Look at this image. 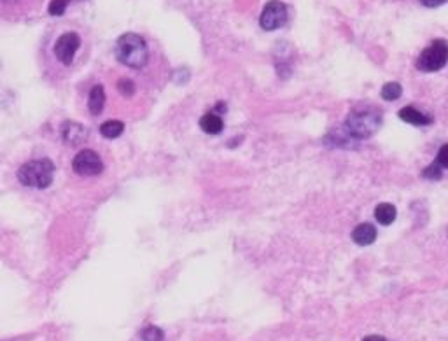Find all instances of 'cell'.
Masks as SVG:
<instances>
[{
	"mask_svg": "<svg viewBox=\"0 0 448 341\" xmlns=\"http://www.w3.org/2000/svg\"><path fill=\"white\" fill-rule=\"evenodd\" d=\"M343 124H345V128L354 138L365 140V138L375 135L382 126V110L376 106L359 103V106H356L350 110Z\"/></svg>",
	"mask_w": 448,
	"mask_h": 341,
	"instance_id": "cell-1",
	"label": "cell"
},
{
	"mask_svg": "<svg viewBox=\"0 0 448 341\" xmlns=\"http://www.w3.org/2000/svg\"><path fill=\"white\" fill-rule=\"evenodd\" d=\"M116 60L130 69H142L149 62V47L139 33H123L114 47Z\"/></svg>",
	"mask_w": 448,
	"mask_h": 341,
	"instance_id": "cell-2",
	"label": "cell"
},
{
	"mask_svg": "<svg viewBox=\"0 0 448 341\" xmlns=\"http://www.w3.org/2000/svg\"><path fill=\"white\" fill-rule=\"evenodd\" d=\"M53 178H55V163L48 158L26 161L18 170V181L26 188L46 189L53 184Z\"/></svg>",
	"mask_w": 448,
	"mask_h": 341,
	"instance_id": "cell-3",
	"label": "cell"
},
{
	"mask_svg": "<svg viewBox=\"0 0 448 341\" xmlns=\"http://www.w3.org/2000/svg\"><path fill=\"white\" fill-rule=\"evenodd\" d=\"M448 62V42L445 39H436L420 53L415 67L420 72H438Z\"/></svg>",
	"mask_w": 448,
	"mask_h": 341,
	"instance_id": "cell-4",
	"label": "cell"
},
{
	"mask_svg": "<svg viewBox=\"0 0 448 341\" xmlns=\"http://www.w3.org/2000/svg\"><path fill=\"white\" fill-rule=\"evenodd\" d=\"M288 23V8L281 0H270L259 16V25L266 32H274Z\"/></svg>",
	"mask_w": 448,
	"mask_h": 341,
	"instance_id": "cell-5",
	"label": "cell"
},
{
	"mask_svg": "<svg viewBox=\"0 0 448 341\" xmlns=\"http://www.w3.org/2000/svg\"><path fill=\"white\" fill-rule=\"evenodd\" d=\"M72 170L81 177H95L103 172V161L95 151L83 149L72 160Z\"/></svg>",
	"mask_w": 448,
	"mask_h": 341,
	"instance_id": "cell-6",
	"label": "cell"
},
{
	"mask_svg": "<svg viewBox=\"0 0 448 341\" xmlns=\"http://www.w3.org/2000/svg\"><path fill=\"white\" fill-rule=\"evenodd\" d=\"M81 47V37L76 32H65L56 39L55 56L63 65H70L74 62L77 49Z\"/></svg>",
	"mask_w": 448,
	"mask_h": 341,
	"instance_id": "cell-7",
	"label": "cell"
},
{
	"mask_svg": "<svg viewBox=\"0 0 448 341\" xmlns=\"http://www.w3.org/2000/svg\"><path fill=\"white\" fill-rule=\"evenodd\" d=\"M357 142L359 140L350 135V131L347 130L345 124L329 130V133L326 135L324 138V144L328 145V147H340V149H356Z\"/></svg>",
	"mask_w": 448,
	"mask_h": 341,
	"instance_id": "cell-8",
	"label": "cell"
},
{
	"mask_svg": "<svg viewBox=\"0 0 448 341\" xmlns=\"http://www.w3.org/2000/svg\"><path fill=\"white\" fill-rule=\"evenodd\" d=\"M60 133H62L63 142L67 145H72V147H77V145H81L88 138L86 126H83L81 123H76V121H65L62 124V128H60Z\"/></svg>",
	"mask_w": 448,
	"mask_h": 341,
	"instance_id": "cell-9",
	"label": "cell"
},
{
	"mask_svg": "<svg viewBox=\"0 0 448 341\" xmlns=\"http://www.w3.org/2000/svg\"><path fill=\"white\" fill-rule=\"evenodd\" d=\"M376 228L370 222H363V224L357 226L356 229L352 231V242L357 243V245H372L373 242L376 240Z\"/></svg>",
	"mask_w": 448,
	"mask_h": 341,
	"instance_id": "cell-10",
	"label": "cell"
},
{
	"mask_svg": "<svg viewBox=\"0 0 448 341\" xmlns=\"http://www.w3.org/2000/svg\"><path fill=\"white\" fill-rule=\"evenodd\" d=\"M397 116H399V119L405 121V123L415 124V126H426V124L433 123V117L426 116V114H422L420 110H417L415 107L412 106L403 107V109L397 113Z\"/></svg>",
	"mask_w": 448,
	"mask_h": 341,
	"instance_id": "cell-11",
	"label": "cell"
},
{
	"mask_svg": "<svg viewBox=\"0 0 448 341\" xmlns=\"http://www.w3.org/2000/svg\"><path fill=\"white\" fill-rule=\"evenodd\" d=\"M103 106H106V90H103V86L97 84L92 88L90 97H88V109L92 113V116H99L103 110Z\"/></svg>",
	"mask_w": 448,
	"mask_h": 341,
	"instance_id": "cell-12",
	"label": "cell"
},
{
	"mask_svg": "<svg viewBox=\"0 0 448 341\" xmlns=\"http://www.w3.org/2000/svg\"><path fill=\"white\" fill-rule=\"evenodd\" d=\"M200 128L208 135H219L224 128V121L219 114H215L214 110L212 113H207L205 116H201L200 119Z\"/></svg>",
	"mask_w": 448,
	"mask_h": 341,
	"instance_id": "cell-13",
	"label": "cell"
},
{
	"mask_svg": "<svg viewBox=\"0 0 448 341\" xmlns=\"http://www.w3.org/2000/svg\"><path fill=\"white\" fill-rule=\"evenodd\" d=\"M124 131V123L119 119H109L106 123L100 124V135L109 140H114V138L121 137Z\"/></svg>",
	"mask_w": 448,
	"mask_h": 341,
	"instance_id": "cell-14",
	"label": "cell"
},
{
	"mask_svg": "<svg viewBox=\"0 0 448 341\" xmlns=\"http://www.w3.org/2000/svg\"><path fill=\"white\" fill-rule=\"evenodd\" d=\"M396 207L390 203H380L376 205L375 208V217L376 221L380 222L382 226H389L396 221Z\"/></svg>",
	"mask_w": 448,
	"mask_h": 341,
	"instance_id": "cell-15",
	"label": "cell"
},
{
	"mask_svg": "<svg viewBox=\"0 0 448 341\" xmlns=\"http://www.w3.org/2000/svg\"><path fill=\"white\" fill-rule=\"evenodd\" d=\"M403 94V88H401L399 83H387L383 84L382 91H380V97H382L385 102H394Z\"/></svg>",
	"mask_w": 448,
	"mask_h": 341,
	"instance_id": "cell-16",
	"label": "cell"
},
{
	"mask_svg": "<svg viewBox=\"0 0 448 341\" xmlns=\"http://www.w3.org/2000/svg\"><path fill=\"white\" fill-rule=\"evenodd\" d=\"M140 338H142V341H163L165 333L158 326H147L140 333Z\"/></svg>",
	"mask_w": 448,
	"mask_h": 341,
	"instance_id": "cell-17",
	"label": "cell"
},
{
	"mask_svg": "<svg viewBox=\"0 0 448 341\" xmlns=\"http://www.w3.org/2000/svg\"><path fill=\"white\" fill-rule=\"evenodd\" d=\"M116 88H117V91H119V93L123 94V97H126V99L133 97V94H135V91H137L135 83H133L131 79H128V77H121V79L117 81Z\"/></svg>",
	"mask_w": 448,
	"mask_h": 341,
	"instance_id": "cell-18",
	"label": "cell"
},
{
	"mask_svg": "<svg viewBox=\"0 0 448 341\" xmlns=\"http://www.w3.org/2000/svg\"><path fill=\"white\" fill-rule=\"evenodd\" d=\"M67 8H69V0H51L48 6V13L51 16H63Z\"/></svg>",
	"mask_w": 448,
	"mask_h": 341,
	"instance_id": "cell-19",
	"label": "cell"
},
{
	"mask_svg": "<svg viewBox=\"0 0 448 341\" xmlns=\"http://www.w3.org/2000/svg\"><path fill=\"white\" fill-rule=\"evenodd\" d=\"M443 168L440 167L438 163H433L431 167H427L426 170H424V177L426 178H431V181H438V178H441V175H443Z\"/></svg>",
	"mask_w": 448,
	"mask_h": 341,
	"instance_id": "cell-20",
	"label": "cell"
},
{
	"mask_svg": "<svg viewBox=\"0 0 448 341\" xmlns=\"http://www.w3.org/2000/svg\"><path fill=\"white\" fill-rule=\"evenodd\" d=\"M434 163L440 165L441 168H448V144H445L440 151H438V156Z\"/></svg>",
	"mask_w": 448,
	"mask_h": 341,
	"instance_id": "cell-21",
	"label": "cell"
},
{
	"mask_svg": "<svg viewBox=\"0 0 448 341\" xmlns=\"http://www.w3.org/2000/svg\"><path fill=\"white\" fill-rule=\"evenodd\" d=\"M426 8H440V6L448 4V0H420Z\"/></svg>",
	"mask_w": 448,
	"mask_h": 341,
	"instance_id": "cell-22",
	"label": "cell"
},
{
	"mask_svg": "<svg viewBox=\"0 0 448 341\" xmlns=\"http://www.w3.org/2000/svg\"><path fill=\"white\" fill-rule=\"evenodd\" d=\"M363 341H389V340L383 336H376V334H373V336H366Z\"/></svg>",
	"mask_w": 448,
	"mask_h": 341,
	"instance_id": "cell-23",
	"label": "cell"
},
{
	"mask_svg": "<svg viewBox=\"0 0 448 341\" xmlns=\"http://www.w3.org/2000/svg\"><path fill=\"white\" fill-rule=\"evenodd\" d=\"M6 2H11V0H6Z\"/></svg>",
	"mask_w": 448,
	"mask_h": 341,
	"instance_id": "cell-24",
	"label": "cell"
}]
</instances>
